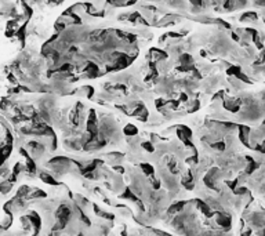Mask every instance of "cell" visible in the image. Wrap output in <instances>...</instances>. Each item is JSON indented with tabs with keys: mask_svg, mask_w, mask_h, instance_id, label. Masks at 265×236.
<instances>
[{
	"mask_svg": "<svg viewBox=\"0 0 265 236\" xmlns=\"http://www.w3.org/2000/svg\"><path fill=\"white\" fill-rule=\"evenodd\" d=\"M11 188H12L11 182H0V192L3 193V195H6Z\"/></svg>",
	"mask_w": 265,
	"mask_h": 236,
	"instance_id": "1",
	"label": "cell"
},
{
	"mask_svg": "<svg viewBox=\"0 0 265 236\" xmlns=\"http://www.w3.org/2000/svg\"><path fill=\"white\" fill-rule=\"evenodd\" d=\"M40 177H42V180L46 181V182H47V184H57L56 180H54V178H53V177H51V175H50V174L43 173V174H42V175H40Z\"/></svg>",
	"mask_w": 265,
	"mask_h": 236,
	"instance_id": "2",
	"label": "cell"
},
{
	"mask_svg": "<svg viewBox=\"0 0 265 236\" xmlns=\"http://www.w3.org/2000/svg\"><path fill=\"white\" fill-rule=\"evenodd\" d=\"M124 131H126V134H129V136H131V134H136L137 129L134 127V126H131V124H130V126H127V129H126Z\"/></svg>",
	"mask_w": 265,
	"mask_h": 236,
	"instance_id": "3",
	"label": "cell"
},
{
	"mask_svg": "<svg viewBox=\"0 0 265 236\" xmlns=\"http://www.w3.org/2000/svg\"><path fill=\"white\" fill-rule=\"evenodd\" d=\"M141 167L142 170H145V174H152V171H154V167L149 166V164H142Z\"/></svg>",
	"mask_w": 265,
	"mask_h": 236,
	"instance_id": "4",
	"label": "cell"
}]
</instances>
